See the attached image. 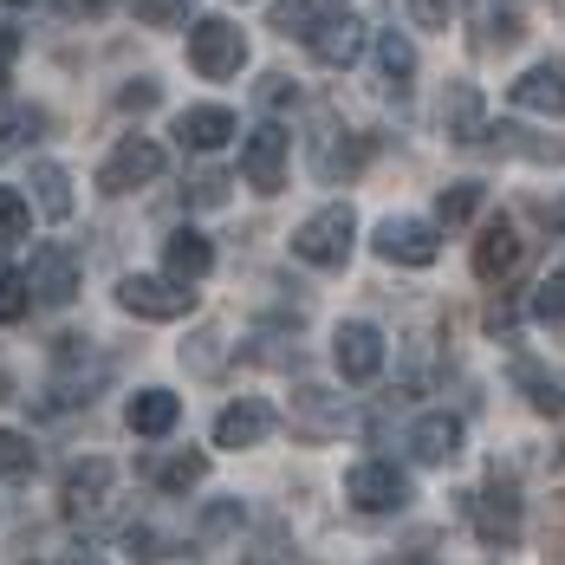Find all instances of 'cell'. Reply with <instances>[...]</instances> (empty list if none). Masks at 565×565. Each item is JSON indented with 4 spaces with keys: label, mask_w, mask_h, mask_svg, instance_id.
Instances as JSON below:
<instances>
[{
    "label": "cell",
    "mask_w": 565,
    "mask_h": 565,
    "mask_svg": "<svg viewBox=\"0 0 565 565\" xmlns=\"http://www.w3.org/2000/svg\"><path fill=\"white\" fill-rule=\"evenodd\" d=\"M351 241H358L351 202H326L319 215H306V222L292 227V254H299L306 267H344V260H351Z\"/></svg>",
    "instance_id": "6da1fadb"
},
{
    "label": "cell",
    "mask_w": 565,
    "mask_h": 565,
    "mask_svg": "<svg viewBox=\"0 0 565 565\" xmlns=\"http://www.w3.org/2000/svg\"><path fill=\"white\" fill-rule=\"evenodd\" d=\"M344 501L358 513H403L416 501V488H409V475H403L396 461H358V468L344 475Z\"/></svg>",
    "instance_id": "7a4b0ae2"
},
{
    "label": "cell",
    "mask_w": 565,
    "mask_h": 565,
    "mask_svg": "<svg viewBox=\"0 0 565 565\" xmlns=\"http://www.w3.org/2000/svg\"><path fill=\"white\" fill-rule=\"evenodd\" d=\"M117 306H124L130 319L170 326V319H182V312L195 306V292L182 280H170V274H124V280H117Z\"/></svg>",
    "instance_id": "3957f363"
},
{
    "label": "cell",
    "mask_w": 565,
    "mask_h": 565,
    "mask_svg": "<svg viewBox=\"0 0 565 565\" xmlns=\"http://www.w3.org/2000/svg\"><path fill=\"white\" fill-rule=\"evenodd\" d=\"M306 46H312L319 65H351V58L364 53V20L344 0H319V13L306 26Z\"/></svg>",
    "instance_id": "277c9868"
},
{
    "label": "cell",
    "mask_w": 565,
    "mask_h": 565,
    "mask_svg": "<svg viewBox=\"0 0 565 565\" xmlns=\"http://www.w3.org/2000/svg\"><path fill=\"white\" fill-rule=\"evenodd\" d=\"M286 150H292V137H286L280 124H254V130L241 137V175H247V189H260V195H280V182H286Z\"/></svg>",
    "instance_id": "5b68a950"
},
{
    "label": "cell",
    "mask_w": 565,
    "mask_h": 565,
    "mask_svg": "<svg viewBox=\"0 0 565 565\" xmlns=\"http://www.w3.org/2000/svg\"><path fill=\"white\" fill-rule=\"evenodd\" d=\"M241 58H247V40H241L234 20H195V33H189V65H195L202 78H234Z\"/></svg>",
    "instance_id": "8992f818"
},
{
    "label": "cell",
    "mask_w": 565,
    "mask_h": 565,
    "mask_svg": "<svg viewBox=\"0 0 565 565\" xmlns=\"http://www.w3.org/2000/svg\"><path fill=\"white\" fill-rule=\"evenodd\" d=\"M468 513H475V533L488 540V546H513L520 540V526H526V508H520V488L513 481H488L475 501H468Z\"/></svg>",
    "instance_id": "52a82bcc"
},
{
    "label": "cell",
    "mask_w": 565,
    "mask_h": 565,
    "mask_svg": "<svg viewBox=\"0 0 565 565\" xmlns=\"http://www.w3.org/2000/svg\"><path fill=\"white\" fill-rule=\"evenodd\" d=\"M377 254H384L391 267H436V254H443V227L416 222V215H391V222L377 227Z\"/></svg>",
    "instance_id": "ba28073f"
},
{
    "label": "cell",
    "mask_w": 565,
    "mask_h": 565,
    "mask_svg": "<svg viewBox=\"0 0 565 565\" xmlns=\"http://www.w3.org/2000/svg\"><path fill=\"white\" fill-rule=\"evenodd\" d=\"M26 292L40 299V306H72L78 299V254L72 247H33V260H26Z\"/></svg>",
    "instance_id": "9c48e42d"
},
{
    "label": "cell",
    "mask_w": 565,
    "mask_h": 565,
    "mask_svg": "<svg viewBox=\"0 0 565 565\" xmlns=\"http://www.w3.org/2000/svg\"><path fill=\"white\" fill-rule=\"evenodd\" d=\"M332 358H339L344 384H371L384 371V332L371 319H344L339 332H332Z\"/></svg>",
    "instance_id": "30bf717a"
},
{
    "label": "cell",
    "mask_w": 565,
    "mask_h": 565,
    "mask_svg": "<svg viewBox=\"0 0 565 565\" xmlns=\"http://www.w3.org/2000/svg\"><path fill=\"white\" fill-rule=\"evenodd\" d=\"M157 175H163V150L150 137H124L111 157H105V170H98V189L105 195H130V189H143Z\"/></svg>",
    "instance_id": "8fae6325"
},
{
    "label": "cell",
    "mask_w": 565,
    "mask_h": 565,
    "mask_svg": "<svg viewBox=\"0 0 565 565\" xmlns=\"http://www.w3.org/2000/svg\"><path fill=\"white\" fill-rule=\"evenodd\" d=\"M274 436V409L260 396H241L215 416V449H260Z\"/></svg>",
    "instance_id": "7c38bea8"
},
{
    "label": "cell",
    "mask_w": 565,
    "mask_h": 565,
    "mask_svg": "<svg viewBox=\"0 0 565 565\" xmlns=\"http://www.w3.org/2000/svg\"><path fill=\"white\" fill-rule=\"evenodd\" d=\"M513 111H540V117H565V65H526L520 78L508 85Z\"/></svg>",
    "instance_id": "4fadbf2b"
},
{
    "label": "cell",
    "mask_w": 565,
    "mask_h": 565,
    "mask_svg": "<svg viewBox=\"0 0 565 565\" xmlns=\"http://www.w3.org/2000/svg\"><path fill=\"white\" fill-rule=\"evenodd\" d=\"M344 423H351L344 396L319 391V384H306V391L292 396V429H299V436H312V443H332V436H344Z\"/></svg>",
    "instance_id": "5bb4252c"
},
{
    "label": "cell",
    "mask_w": 565,
    "mask_h": 565,
    "mask_svg": "<svg viewBox=\"0 0 565 565\" xmlns=\"http://www.w3.org/2000/svg\"><path fill=\"white\" fill-rule=\"evenodd\" d=\"M111 481H117V468L111 461H78V468H65V488H58V508L72 513V520H85V513H98L105 508V494H111Z\"/></svg>",
    "instance_id": "9a60e30c"
},
{
    "label": "cell",
    "mask_w": 565,
    "mask_h": 565,
    "mask_svg": "<svg viewBox=\"0 0 565 565\" xmlns=\"http://www.w3.org/2000/svg\"><path fill=\"white\" fill-rule=\"evenodd\" d=\"M461 443H468V429H461V416H449V409H436V416H423L409 429V455L423 468H449L455 455H461Z\"/></svg>",
    "instance_id": "2e32d148"
},
{
    "label": "cell",
    "mask_w": 565,
    "mask_h": 565,
    "mask_svg": "<svg viewBox=\"0 0 565 565\" xmlns=\"http://www.w3.org/2000/svg\"><path fill=\"white\" fill-rule=\"evenodd\" d=\"M234 130H241V124H234L227 105H189V111H175V143H182V150H202V157L222 150Z\"/></svg>",
    "instance_id": "e0dca14e"
},
{
    "label": "cell",
    "mask_w": 565,
    "mask_h": 565,
    "mask_svg": "<svg viewBox=\"0 0 565 565\" xmlns=\"http://www.w3.org/2000/svg\"><path fill=\"white\" fill-rule=\"evenodd\" d=\"M163 267H170V280H182V286L209 280V267H215L209 234H202V227H175L170 241H163Z\"/></svg>",
    "instance_id": "ac0fdd59"
},
{
    "label": "cell",
    "mask_w": 565,
    "mask_h": 565,
    "mask_svg": "<svg viewBox=\"0 0 565 565\" xmlns=\"http://www.w3.org/2000/svg\"><path fill=\"white\" fill-rule=\"evenodd\" d=\"M175 416H182V396L175 391H137L130 403H124V423H130V436H170Z\"/></svg>",
    "instance_id": "d6986e66"
},
{
    "label": "cell",
    "mask_w": 565,
    "mask_h": 565,
    "mask_svg": "<svg viewBox=\"0 0 565 565\" xmlns=\"http://www.w3.org/2000/svg\"><path fill=\"white\" fill-rule=\"evenodd\" d=\"M513 260H520V234H513V222L501 215V222L481 227V241H475V274H481V280H508Z\"/></svg>",
    "instance_id": "ffe728a7"
},
{
    "label": "cell",
    "mask_w": 565,
    "mask_h": 565,
    "mask_svg": "<svg viewBox=\"0 0 565 565\" xmlns=\"http://www.w3.org/2000/svg\"><path fill=\"white\" fill-rule=\"evenodd\" d=\"M33 202H40V215L46 222H72V209H78V195H72V175L58 170V163H33Z\"/></svg>",
    "instance_id": "44dd1931"
},
{
    "label": "cell",
    "mask_w": 565,
    "mask_h": 565,
    "mask_svg": "<svg viewBox=\"0 0 565 565\" xmlns=\"http://www.w3.org/2000/svg\"><path fill=\"white\" fill-rule=\"evenodd\" d=\"M202 475H209V455L202 449H175V455H157V461H150V481H157L163 494H189V488H202Z\"/></svg>",
    "instance_id": "7402d4cb"
},
{
    "label": "cell",
    "mask_w": 565,
    "mask_h": 565,
    "mask_svg": "<svg viewBox=\"0 0 565 565\" xmlns=\"http://www.w3.org/2000/svg\"><path fill=\"white\" fill-rule=\"evenodd\" d=\"M377 72L391 78V92H409V78H416V46H409V33H377Z\"/></svg>",
    "instance_id": "603a6c76"
},
{
    "label": "cell",
    "mask_w": 565,
    "mask_h": 565,
    "mask_svg": "<svg viewBox=\"0 0 565 565\" xmlns=\"http://www.w3.org/2000/svg\"><path fill=\"white\" fill-rule=\"evenodd\" d=\"M443 130H449L455 143H475L481 137V98H475V85H455L449 105H443Z\"/></svg>",
    "instance_id": "cb8c5ba5"
},
{
    "label": "cell",
    "mask_w": 565,
    "mask_h": 565,
    "mask_svg": "<svg viewBox=\"0 0 565 565\" xmlns=\"http://www.w3.org/2000/svg\"><path fill=\"white\" fill-rule=\"evenodd\" d=\"M33 312V292H26V274L0 260V326H20Z\"/></svg>",
    "instance_id": "d4e9b609"
},
{
    "label": "cell",
    "mask_w": 565,
    "mask_h": 565,
    "mask_svg": "<svg viewBox=\"0 0 565 565\" xmlns=\"http://www.w3.org/2000/svg\"><path fill=\"white\" fill-rule=\"evenodd\" d=\"M475 209H481V182H449V189L436 195V215H443V227H461Z\"/></svg>",
    "instance_id": "484cf974"
},
{
    "label": "cell",
    "mask_w": 565,
    "mask_h": 565,
    "mask_svg": "<svg viewBox=\"0 0 565 565\" xmlns=\"http://www.w3.org/2000/svg\"><path fill=\"white\" fill-rule=\"evenodd\" d=\"M20 475H33V436L0 429V481H20Z\"/></svg>",
    "instance_id": "4316f807"
},
{
    "label": "cell",
    "mask_w": 565,
    "mask_h": 565,
    "mask_svg": "<svg viewBox=\"0 0 565 565\" xmlns=\"http://www.w3.org/2000/svg\"><path fill=\"white\" fill-rule=\"evenodd\" d=\"M533 319H540V326H565V267L533 286Z\"/></svg>",
    "instance_id": "83f0119b"
},
{
    "label": "cell",
    "mask_w": 565,
    "mask_h": 565,
    "mask_svg": "<svg viewBox=\"0 0 565 565\" xmlns=\"http://www.w3.org/2000/svg\"><path fill=\"white\" fill-rule=\"evenodd\" d=\"M33 227V202L20 189H0V241H20Z\"/></svg>",
    "instance_id": "f1b7e54d"
},
{
    "label": "cell",
    "mask_w": 565,
    "mask_h": 565,
    "mask_svg": "<svg viewBox=\"0 0 565 565\" xmlns=\"http://www.w3.org/2000/svg\"><path fill=\"white\" fill-rule=\"evenodd\" d=\"M513 377H520V384L533 391V409H565V391H559V384H553V377H540L533 364H520Z\"/></svg>",
    "instance_id": "f546056e"
},
{
    "label": "cell",
    "mask_w": 565,
    "mask_h": 565,
    "mask_svg": "<svg viewBox=\"0 0 565 565\" xmlns=\"http://www.w3.org/2000/svg\"><path fill=\"white\" fill-rule=\"evenodd\" d=\"M241 526H247V508H241V501H222V508L202 513V533H209V540H222V533H241Z\"/></svg>",
    "instance_id": "4dcf8cb0"
},
{
    "label": "cell",
    "mask_w": 565,
    "mask_h": 565,
    "mask_svg": "<svg viewBox=\"0 0 565 565\" xmlns=\"http://www.w3.org/2000/svg\"><path fill=\"white\" fill-rule=\"evenodd\" d=\"M189 7H195V0H137V20H150V26H175V20H189Z\"/></svg>",
    "instance_id": "1f68e13d"
},
{
    "label": "cell",
    "mask_w": 565,
    "mask_h": 565,
    "mask_svg": "<svg viewBox=\"0 0 565 565\" xmlns=\"http://www.w3.org/2000/svg\"><path fill=\"white\" fill-rule=\"evenodd\" d=\"M124 546H130V559H137V565H157V559H163V540H157L150 526H130V533H124Z\"/></svg>",
    "instance_id": "d6a6232c"
},
{
    "label": "cell",
    "mask_w": 565,
    "mask_h": 565,
    "mask_svg": "<svg viewBox=\"0 0 565 565\" xmlns=\"http://www.w3.org/2000/svg\"><path fill=\"white\" fill-rule=\"evenodd\" d=\"M449 13H455V0H409L416 26H449Z\"/></svg>",
    "instance_id": "836d02e7"
},
{
    "label": "cell",
    "mask_w": 565,
    "mask_h": 565,
    "mask_svg": "<svg viewBox=\"0 0 565 565\" xmlns=\"http://www.w3.org/2000/svg\"><path fill=\"white\" fill-rule=\"evenodd\" d=\"M13 58H20V33L0 26V92H7V78H13Z\"/></svg>",
    "instance_id": "e575fe53"
},
{
    "label": "cell",
    "mask_w": 565,
    "mask_h": 565,
    "mask_svg": "<svg viewBox=\"0 0 565 565\" xmlns=\"http://www.w3.org/2000/svg\"><path fill=\"white\" fill-rule=\"evenodd\" d=\"M150 105H157V85H150V78H137V85L124 92V111H150Z\"/></svg>",
    "instance_id": "d590c367"
},
{
    "label": "cell",
    "mask_w": 565,
    "mask_h": 565,
    "mask_svg": "<svg viewBox=\"0 0 565 565\" xmlns=\"http://www.w3.org/2000/svg\"><path fill=\"white\" fill-rule=\"evenodd\" d=\"M222 195H227L222 175H202V182H195V202H222Z\"/></svg>",
    "instance_id": "8d00e7d4"
},
{
    "label": "cell",
    "mask_w": 565,
    "mask_h": 565,
    "mask_svg": "<svg viewBox=\"0 0 565 565\" xmlns=\"http://www.w3.org/2000/svg\"><path fill=\"white\" fill-rule=\"evenodd\" d=\"M553 227H565V202H559V209H553Z\"/></svg>",
    "instance_id": "74e56055"
},
{
    "label": "cell",
    "mask_w": 565,
    "mask_h": 565,
    "mask_svg": "<svg viewBox=\"0 0 565 565\" xmlns=\"http://www.w3.org/2000/svg\"><path fill=\"white\" fill-rule=\"evenodd\" d=\"M0 7H33V0H0Z\"/></svg>",
    "instance_id": "f35d334b"
},
{
    "label": "cell",
    "mask_w": 565,
    "mask_h": 565,
    "mask_svg": "<svg viewBox=\"0 0 565 565\" xmlns=\"http://www.w3.org/2000/svg\"><path fill=\"white\" fill-rule=\"evenodd\" d=\"M0 396H7V371H0Z\"/></svg>",
    "instance_id": "ab89813d"
},
{
    "label": "cell",
    "mask_w": 565,
    "mask_h": 565,
    "mask_svg": "<svg viewBox=\"0 0 565 565\" xmlns=\"http://www.w3.org/2000/svg\"><path fill=\"white\" fill-rule=\"evenodd\" d=\"M72 565H98V559H72Z\"/></svg>",
    "instance_id": "60d3db41"
}]
</instances>
